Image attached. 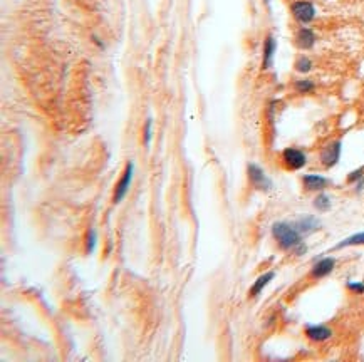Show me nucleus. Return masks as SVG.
I'll use <instances>...</instances> for the list:
<instances>
[{"instance_id":"f257e3e1","label":"nucleus","mask_w":364,"mask_h":362,"mask_svg":"<svg viewBox=\"0 0 364 362\" xmlns=\"http://www.w3.org/2000/svg\"><path fill=\"white\" fill-rule=\"evenodd\" d=\"M272 235L284 250H294L296 254H302L305 252V245L302 243V235L299 230L285 221H277L272 225Z\"/></svg>"},{"instance_id":"f03ea898","label":"nucleus","mask_w":364,"mask_h":362,"mask_svg":"<svg viewBox=\"0 0 364 362\" xmlns=\"http://www.w3.org/2000/svg\"><path fill=\"white\" fill-rule=\"evenodd\" d=\"M294 19L300 24H310L316 19V7L309 0H297L291 5Z\"/></svg>"},{"instance_id":"7ed1b4c3","label":"nucleus","mask_w":364,"mask_h":362,"mask_svg":"<svg viewBox=\"0 0 364 362\" xmlns=\"http://www.w3.org/2000/svg\"><path fill=\"white\" fill-rule=\"evenodd\" d=\"M282 161H284L285 168L289 170H300L307 163V156L302 149L299 148H287L282 153Z\"/></svg>"},{"instance_id":"20e7f679","label":"nucleus","mask_w":364,"mask_h":362,"mask_svg":"<svg viewBox=\"0 0 364 362\" xmlns=\"http://www.w3.org/2000/svg\"><path fill=\"white\" fill-rule=\"evenodd\" d=\"M248 180L253 186L257 189H262V191H269L270 188H272V181H270V178L265 175V171L260 168L257 164H248Z\"/></svg>"},{"instance_id":"39448f33","label":"nucleus","mask_w":364,"mask_h":362,"mask_svg":"<svg viewBox=\"0 0 364 362\" xmlns=\"http://www.w3.org/2000/svg\"><path fill=\"white\" fill-rule=\"evenodd\" d=\"M341 149H343V143L341 141H332V143H329L327 146L322 148L321 161L326 168H332V166L337 164V161L341 158Z\"/></svg>"},{"instance_id":"423d86ee","label":"nucleus","mask_w":364,"mask_h":362,"mask_svg":"<svg viewBox=\"0 0 364 362\" xmlns=\"http://www.w3.org/2000/svg\"><path fill=\"white\" fill-rule=\"evenodd\" d=\"M133 170H135V166H133V163L129 161V163L126 164V170H124L123 176H121V180L118 181V185H116V191H114V201H116V203H119V201L124 198V194L128 193L131 180H133Z\"/></svg>"},{"instance_id":"0eeeda50","label":"nucleus","mask_w":364,"mask_h":362,"mask_svg":"<svg viewBox=\"0 0 364 362\" xmlns=\"http://www.w3.org/2000/svg\"><path fill=\"white\" fill-rule=\"evenodd\" d=\"M294 40H296V45L299 49L309 50V49L314 47V44H316V34L309 27H300L299 31L296 32Z\"/></svg>"},{"instance_id":"6e6552de","label":"nucleus","mask_w":364,"mask_h":362,"mask_svg":"<svg viewBox=\"0 0 364 362\" xmlns=\"http://www.w3.org/2000/svg\"><path fill=\"white\" fill-rule=\"evenodd\" d=\"M334 267H336V260H334V258H322V260H319L314 267H312L310 275L314 279L327 277V275L334 270Z\"/></svg>"},{"instance_id":"1a4fd4ad","label":"nucleus","mask_w":364,"mask_h":362,"mask_svg":"<svg viewBox=\"0 0 364 362\" xmlns=\"http://www.w3.org/2000/svg\"><path fill=\"white\" fill-rule=\"evenodd\" d=\"M302 183L307 191H321V189H324L327 186L329 180L321 175H304Z\"/></svg>"},{"instance_id":"9d476101","label":"nucleus","mask_w":364,"mask_h":362,"mask_svg":"<svg viewBox=\"0 0 364 362\" xmlns=\"http://www.w3.org/2000/svg\"><path fill=\"white\" fill-rule=\"evenodd\" d=\"M305 336L314 342H324L332 337V330L327 329L326 325H312L305 329Z\"/></svg>"},{"instance_id":"9b49d317","label":"nucleus","mask_w":364,"mask_h":362,"mask_svg":"<svg viewBox=\"0 0 364 362\" xmlns=\"http://www.w3.org/2000/svg\"><path fill=\"white\" fill-rule=\"evenodd\" d=\"M275 49H277V42H275V39H274L272 36H267V37H265V42H264L262 69H270V67H272Z\"/></svg>"},{"instance_id":"f8f14e48","label":"nucleus","mask_w":364,"mask_h":362,"mask_svg":"<svg viewBox=\"0 0 364 362\" xmlns=\"http://www.w3.org/2000/svg\"><path fill=\"white\" fill-rule=\"evenodd\" d=\"M294 227L299 230L300 235H309L312 232H316V230H319L321 221L314 216H304V218H300L299 221L294 223Z\"/></svg>"},{"instance_id":"ddd939ff","label":"nucleus","mask_w":364,"mask_h":362,"mask_svg":"<svg viewBox=\"0 0 364 362\" xmlns=\"http://www.w3.org/2000/svg\"><path fill=\"white\" fill-rule=\"evenodd\" d=\"M274 277H275V273L274 272H267V273H264V275H260V277L253 282V285H252V289H250V292H248V295L250 297H257L260 292H262L265 287H267L270 282L274 280Z\"/></svg>"},{"instance_id":"4468645a","label":"nucleus","mask_w":364,"mask_h":362,"mask_svg":"<svg viewBox=\"0 0 364 362\" xmlns=\"http://www.w3.org/2000/svg\"><path fill=\"white\" fill-rule=\"evenodd\" d=\"M354 245H364V232L354 233V235H351V237L344 238L343 241H341V243L336 245V250L344 248V246H354Z\"/></svg>"},{"instance_id":"2eb2a0df","label":"nucleus","mask_w":364,"mask_h":362,"mask_svg":"<svg viewBox=\"0 0 364 362\" xmlns=\"http://www.w3.org/2000/svg\"><path fill=\"white\" fill-rule=\"evenodd\" d=\"M314 206L319 211H327V210H331V198L327 197L326 193H321V194H317L316 200H314Z\"/></svg>"},{"instance_id":"dca6fc26","label":"nucleus","mask_w":364,"mask_h":362,"mask_svg":"<svg viewBox=\"0 0 364 362\" xmlns=\"http://www.w3.org/2000/svg\"><path fill=\"white\" fill-rule=\"evenodd\" d=\"M296 91L300 94H309L314 91V82L310 79H299L296 80Z\"/></svg>"},{"instance_id":"f3484780","label":"nucleus","mask_w":364,"mask_h":362,"mask_svg":"<svg viewBox=\"0 0 364 362\" xmlns=\"http://www.w3.org/2000/svg\"><path fill=\"white\" fill-rule=\"evenodd\" d=\"M296 71L297 72H302V74H305V72H309L310 69H312V61L309 59L307 55H300L299 59L296 61Z\"/></svg>"},{"instance_id":"a211bd4d","label":"nucleus","mask_w":364,"mask_h":362,"mask_svg":"<svg viewBox=\"0 0 364 362\" xmlns=\"http://www.w3.org/2000/svg\"><path fill=\"white\" fill-rule=\"evenodd\" d=\"M151 126H153V119H148L146 124H144V143H146V145L151 141Z\"/></svg>"},{"instance_id":"6ab92c4d","label":"nucleus","mask_w":364,"mask_h":362,"mask_svg":"<svg viewBox=\"0 0 364 362\" xmlns=\"http://www.w3.org/2000/svg\"><path fill=\"white\" fill-rule=\"evenodd\" d=\"M362 173H364V168H359V170L352 171V173L348 176V181H349V183H354V181H357V180H361Z\"/></svg>"},{"instance_id":"aec40b11","label":"nucleus","mask_w":364,"mask_h":362,"mask_svg":"<svg viewBox=\"0 0 364 362\" xmlns=\"http://www.w3.org/2000/svg\"><path fill=\"white\" fill-rule=\"evenodd\" d=\"M94 246H96V232H94V230H91L89 237H88V250L92 252V250H94Z\"/></svg>"},{"instance_id":"412c9836","label":"nucleus","mask_w":364,"mask_h":362,"mask_svg":"<svg viewBox=\"0 0 364 362\" xmlns=\"http://www.w3.org/2000/svg\"><path fill=\"white\" fill-rule=\"evenodd\" d=\"M348 287L354 292H364V284H352V282H349Z\"/></svg>"},{"instance_id":"4be33fe9","label":"nucleus","mask_w":364,"mask_h":362,"mask_svg":"<svg viewBox=\"0 0 364 362\" xmlns=\"http://www.w3.org/2000/svg\"><path fill=\"white\" fill-rule=\"evenodd\" d=\"M264 2H265V4H269V2H270V0H264Z\"/></svg>"}]
</instances>
